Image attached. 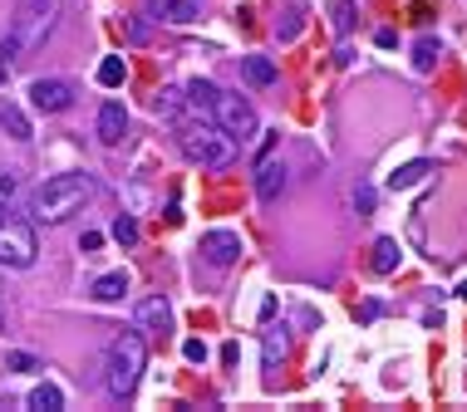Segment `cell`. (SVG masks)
<instances>
[{"label":"cell","instance_id":"1","mask_svg":"<svg viewBox=\"0 0 467 412\" xmlns=\"http://www.w3.org/2000/svg\"><path fill=\"white\" fill-rule=\"evenodd\" d=\"M94 191H99V181H94L89 172H55V177H45L40 187L30 191V221L35 226L69 221L75 211H84V206L94 201Z\"/></svg>","mask_w":467,"mask_h":412},{"label":"cell","instance_id":"2","mask_svg":"<svg viewBox=\"0 0 467 412\" xmlns=\"http://www.w3.org/2000/svg\"><path fill=\"white\" fill-rule=\"evenodd\" d=\"M143 368H148V344H143V334L138 329L114 334L109 354H104V387H109L114 403H128V397H134Z\"/></svg>","mask_w":467,"mask_h":412},{"label":"cell","instance_id":"3","mask_svg":"<svg viewBox=\"0 0 467 412\" xmlns=\"http://www.w3.org/2000/svg\"><path fill=\"white\" fill-rule=\"evenodd\" d=\"M177 152L193 167H202V172H217V167H226L236 157V142L212 118H187V123H177Z\"/></svg>","mask_w":467,"mask_h":412},{"label":"cell","instance_id":"4","mask_svg":"<svg viewBox=\"0 0 467 412\" xmlns=\"http://www.w3.org/2000/svg\"><path fill=\"white\" fill-rule=\"evenodd\" d=\"M59 10H65V0H20L15 5V20H10V34L20 40V50H40L45 40L55 34L59 25Z\"/></svg>","mask_w":467,"mask_h":412},{"label":"cell","instance_id":"5","mask_svg":"<svg viewBox=\"0 0 467 412\" xmlns=\"http://www.w3.org/2000/svg\"><path fill=\"white\" fill-rule=\"evenodd\" d=\"M35 256H40L35 226L25 221V216H15V211L0 206V265H10V270H30Z\"/></svg>","mask_w":467,"mask_h":412},{"label":"cell","instance_id":"6","mask_svg":"<svg viewBox=\"0 0 467 412\" xmlns=\"http://www.w3.org/2000/svg\"><path fill=\"white\" fill-rule=\"evenodd\" d=\"M207 118H212V123H217L232 142H251V138L261 132L256 108H251V99H242V93H222V89H217V99H212Z\"/></svg>","mask_w":467,"mask_h":412},{"label":"cell","instance_id":"7","mask_svg":"<svg viewBox=\"0 0 467 412\" xmlns=\"http://www.w3.org/2000/svg\"><path fill=\"white\" fill-rule=\"evenodd\" d=\"M30 103L40 108V113H65V108H75V83L69 79H35Z\"/></svg>","mask_w":467,"mask_h":412},{"label":"cell","instance_id":"8","mask_svg":"<svg viewBox=\"0 0 467 412\" xmlns=\"http://www.w3.org/2000/svg\"><path fill=\"white\" fill-rule=\"evenodd\" d=\"M148 20H158V25H197L202 20V5L197 0H148Z\"/></svg>","mask_w":467,"mask_h":412},{"label":"cell","instance_id":"9","mask_svg":"<svg viewBox=\"0 0 467 412\" xmlns=\"http://www.w3.org/2000/svg\"><path fill=\"white\" fill-rule=\"evenodd\" d=\"M236 256H242V236L236 231H207L202 236V260L207 265L226 270V265H236Z\"/></svg>","mask_w":467,"mask_h":412},{"label":"cell","instance_id":"10","mask_svg":"<svg viewBox=\"0 0 467 412\" xmlns=\"http://www.w3.org/2000/svg\"><path fill=\"white\" fill-rule=\"evenodd\" d=\"M124 138H128V108L118 99H109L99 108V142H104V148H118Z\"/></svg>","mask_w":467,"mask_h":412},{"label":"cell","instance_id":"11","mask_svg":"<svg viewBox=\"0 0 467 412\" xmlns=\"http://www.w3.org/2000/svg\"><path fill=\"white\" fill-rule=\"evenodd\" d=\"M138 329L143 334H167V329H173V305H167L163 295L138 299Z\"/></svg>","mask_w":467,"mask_h":412},{"label":"cell","instance_id":"12","mask_svg":"<svg viewBox=\"0 0 467 412\" xmlns=\"http://www.w3.org/2000/svg\"><path fill=\"white\" fill-rule=\"evenodd\" d=\"M281 191H285V167L275 162V157H261V167H256V197L261 201H281Z\"/></svg>","mask_w":467,"mask_h":412},{"label":"cell","instance_id":"13","mask_svg":"<svg viewBox=\"0 0 467 412\" xmlns=\"http://www.w3.org/2000/svg\"><path fill=\"white\" fill-rule=\"evenodd\" d=\"M399 260H403L399 240H393V236H379V240H374V256H369V270H374V275H393V270H399Z\"/></svg>","mask_w":467,"mask_h":412},{"label":"cell","instance_id":"14","mask_svg":"<svg viewBox=\"0 0 467 412\" xmlns=\"http://www.w3.org/2000/svg\"><path fill=\"white\" fill-rule=\"evenodd\" d=\"M89 295L99 299V305H118V299L128 295V270H109V275H99Z\"/></svg>","mask_w":467,"mask_h":412},{"label":"cell","instance_id":"15","mask_svg":"<svg viewBox=\"0 0 467 412\" xmlns=\"http://www.w3.org/2000/svg\"><path fill=\"white\" fill-rule=\"evenodd\" d=\"M242 79L251 83V89H271V83H275V64L266 54H246L242 59Z\"/></svg>","mask_w":467,"mask_h":412},{"label":"cell","instance_id":"16","mask_svg":"<svg viewBox=\"0 0 467 412\" xmlns=\"http://www.w3.org/2000/svg\"><path fill=\"white\" fill-rule=\"evenodd\" d=\"M285 354H291V338H285V329H266V334H261V368H281Z\"/></svg>","mask_w":467,"mask_h":412},{"label":"cell","instance_id":"17","mask_svg":"<svg viewBox=\"0 0 467 412\" xmlns=\"http://www.w3.org/2000/svg\"><path fill=\"white\" fill-rule=\"evenodd\" d=\"M0 128H5V132H10V138H15V142H30V138H35L30 118L20 113L15 103H0Z\"/></svg>","mask_w":467,"mask_h":412},{"label":"cell","instance_id":"18","mask_svg":"<svg viewBox=\"0 0 467 412\" xmlns=\"http://www.w3.org/2000/svg\"><path fill=\"white\" fill-rule=\"evenodd\" d=\"M25 403H30L35 412H59V407H65V387L40 383V387H30V397H25Z\"/></svg>","mask_w":467,"mask_h":412},{"label":"cell","instance_id":"19","mask_svg":"<svg viewBox=\"0 0 467 412\" xmlns=\"http://www.w3.org/2000/svg\"><path fill=\"white\" fill-rule=\"evenodd\" d=\"M438 54H442V44L433 40V34H423V40L413 44V69H418V74H433V69H438Z\"/></svg>","mask_w":467,"mask_h":412},{"label":"cell","instance_id":"20","mask_svg":"<svg viewBox=\"0 0 467 412\" xmlns=\"http://www.w3.org/2000/svg\"><path fill=\"white\" fill-rule=\"evenodd\" d=\"M423 177H428V162H423V157H418V162H403L399 172L389 177V187H393V191H409V187H418V181H423Z\"/></svg>","mask_w":467,"mask_h":412},{"label":"cell","instance_id":"21","mask_svg":"<svg viewBox=\"0 0 467 412\" xmlns=\"http://www.w3.org/2000/svg\"><path fill=\"white\" fill-rule=\"evenodd\" d=\"M187 99H193V108H197L202 118H207L212 99H217V83H207V79H193V83H187Z\"/></svg>","mask_w":467,"mask_h":412},{"label":"cell","instance_id":"22","mask_svg":"<svg viewBox=\"0 0 467 412\" xmlns=\"http://www.w3.org/2000/svg\"><path fill=\"white\" fill-rule=\"evenodd\" d=\"M124 79H128V64H124L118 54H109V59L99 64V83H104V89H118Z\"/></svg>","mask_w":467,"mask_h":412},{"label":"cell","instance_id":"23","mask_svg":"<svg viewBox=\"0 0 467 412\" xmlns=\"http://www.w3.org/2000/svg\"><path fill=\"white\" fill-rule=\"evenodd\" d=\"M138 221H134V216H128V211H118V221H114V240H118V246H138Z\"/></svg>","mask_w":467,"mask_h":412},{"label":"cell","instance_id":"24","mask_svg":"<svg viewBox=\"0 0 467 412\" xmlns=\"http://www.w3.org/2000/svg\"><path fill=\"white\" fill-rule=\"evenodd\" d=\"M5 368H10V373H40L45 363L35 358V354H25V348H15V354H5Z\"/></svg>","mask_w":467,"mask_h":412},{"label":"cell","instance_id":"25","mask_svg":"<svg viewBox=\"0 0 467 412\" xmlns=\"http://www.w3.org/2000/svg\"><path fill=\"white\" fill-rule=\"evenodd\" d=\"M305 30V5H291L285 10V25H281V40H295Z\"/></svg>","mask_w":467,"mask_h":412},{"label":"cell","instance_id":"26","mask_svg":"<svg viewBox=\"0 0 467 412\" xmlns=\"http://www.w3.org/2000/svg\"><path fill=\"white\" fill-rule=\"evenodd\" d=\"M20 54H25V50H20V40H15V34H5V40H0V69H15Z\"/></svg>","mask_w":467,"mask_h":412},{"label":"cell","instance_id":"27","mask_svg":"<svg viewBox=\"0 0 467 412\" xmlns=\"http://www.w3.org/2000/svg\"><path fill=\"white\" fill-rule=\"evenodd\" d=\"M350 25H354V5L350 0H334V30L350 34Z\"/></svg>","mask_w":467,"mask_h":412},{"label":"cell","instance_id":"28","mask_svg":"<svg viewBox=\"0 0 467 412\" xmlns=\"http://www.w3.org/2000/svg\"><path fill=\"white\" fill-rule=\"evenodd\" d=\"M20 191V181H15V172L10 167H0V206H10V197Z\"/></svg>","mask_w":467,"mask_h":412},{"label":"cell","instance_id":"29","mask_svg":"<svg viewBox=\"0 0 467 412\" xmlns=\"http://www.w3.org/2000/svg\"><path fill=\"white\" fill-rule=\"evenodd\" d=\"M207 354H212V348L202 344V338H187V344H183V358L187 363H207Z\"/></svg>","mask_w":467,"mask_h":412},{"label":"cell","instance_id":"30","mask_svg":"<svg viewBox=\"0 0 467 412\" xmlns=\"http://www.w3.org/2000/svg\"><path fill=\"white\" fill-rule=\"evenodd\" d=\"M354 206H359V211H364V216L374 211V187H359V191H354Z\"/></svg>","mask_w":467,"mask_h":412},{"label":"cell","instance_id":"31","mask_svg":"<svg viewBox=\"0 0 467 412\" xmlns=\"http://www.w3.org/2000/svg\"><path fill=\"white\" fill-rule=\"evenodd\" d=\"M99 246H104V236H99V231H84V236H79V250H84V256H94Z\"/></svg>","mask_w":467,"mask_h":412},{"label":"cell","instance_id":"32","mask_svg":"<svg viewBox=\"0 0 467 412\" xmlns=\"http://www.w3.org/2000/svg\"><path fill=\"white\" fill-rule=\"evenodd\" d=\"M374 44H379V50H393V44H399V34H393V30H379Z\"/></svg>","mask_w":467,"mask_h":412},{"label":"cell","instance_id":"33","mask_svg":"<svg viewBox=\"0 0 467 412\" xmlns=\"http://www.w3.org/2000/svg\"><path fill=\"white\" fill-rule=\"evenodd\" d=\"M458 295H462V299H467V280H462V285H458Z\"/></svg>","mask_w":467,"mask_h":412},{"label":"cell","instance_id":"34","mask_svg":"<svg viewBox=\"0 0 467 412\" xmlns=\"http://www.w3.org/2000/svg\"><path fill=\"white\" fill-rule=\"evenodd\" d=\"M0 407H5V397H0Z\"/></svg>","mask_w":467,"mask_h":412}]
</instances>
